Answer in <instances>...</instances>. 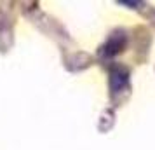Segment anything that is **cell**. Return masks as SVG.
Segmentation results:
<instances>
[{
  "instance_id": "6da1fadb",
  "label": "cell",
  "mask_w": 155,
  "mask_h": 150,
  "mask_svg": "<svg viewBox=\"0 0 155 150\" xmlns=\"http://www.w3.org/2000/svg\"><path fill=\"white\" fill-rule=\"evenodd\" d=\"M127 80H129V75H127L126 70H122V68H115L112 72V89L115 93H119L122 87L127 84Z\"/></svg>"
}]
</instances>
